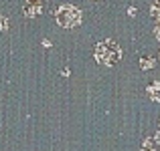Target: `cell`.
I'll use <instances>...</instances> for the list:
<instances>
[{"label": "cell", "mask_w": 160, "mask_h": 151, "mask_svg": "<svg viewBox=\"0 0 160 151\" xmlns=\"http://www.w3.org/2000/svg\"><path fill=\"white\" fill-rule=\"evenodd\" d=\"M93 54H95V61H98L99 65L113 66V65H118L120 58H122V48H120V44H118L116 40L108 39V40H102V43L95 47Z\"/></svg>", "instance_id": "6da1fadb"}, {"label": "cell", "mask_w": 160, "mask_h": 151, "mask_svg": "<svg viewBox=\"0 0 160 151\" xmlns=\"http://www.w3.org/2000/svg\"><path fill=\"white\" fill-rule=\"evenodd\" d=\"M156 143H158V141H154V143H152V139H146V141H144V147H142V151H160V149L156 147Z\"/></svg>", "instance_id": "8992f818"}, {"label": "cell", "mask_w": 160, "mask_h": 151, "mask_svg": "<svg viewBox=\"0 0 160 151\" xmlns=\"http://www.w3.org/2000/svg\"><path fill=\"white\" fill-rule=\"evenodd\" d=\"M154 34H156V39L160 40V24H158V26H156V28H154Z\"/></svg>", "instance_id": "9c48e42d"}, {"label": "cell", "mask_w": 160, "mask_h": 151, "mask_svg": "<svg viewBox=\"0 0 160 151\" xmlns=\"http://www.w3.org/2000/svg\"><path fill=\"white\" fill-rule=\"evenodd\" d=\"M150 14H152V18L160 24V0H156V2L152 4V10H150Z\"/></svg>", "instance_id": "5b68a950"}, {"label": "cell", "mask_w": 160, "mask_h": 151, "mask_svg": "<svg viewBox=\"0 0 160 151\" xmlns=\"http://www.w3.org/2000/svg\"><path fill=\"white\" fill-rule=\"evenodd\" d=\"M148 95L152 101H156V103H160V83H152V85L148 87Z\"/></svg>", "instance_id": "277c9868"}, {"label": "cell", "mask_w": 160, "mask_h": 151, "mask_svg": "<svg viewBox=\"0 0 160 151\" xmlns=\"http://www.w3.org/2000/svg\"><path fill=\"white\" fill-rule=\"evenodd\" d=\"M41 10H43V4H41V0H27V4H24V14L27 16H37L41 14Z\"/></svg>", "instance_id": "3957f363"}, {"label": "cell", "mask_w": 160, "mask_h": 151, "mask_svg": "<svg viewBox=\"0 0 160 151\" xmlns=\"http://www.w3.org/2000/svg\"><path fill=\"white\" fill-rule=\"evenodd\" d=\"M81 10L73 4H61V6L55 10V20L59 22V26L63 28H75L81 24Z\"/></svg>", "instance_id": "7a4b0ae2"}, {"label": "cell", "mask_w": 160, "mask_h": 151, "mask_svg": "<svg viewBox=\"0 0 160 151\" xmlns=\"http://www.w3.org/2000/svg\"><path fill=\"white\" fill-rule=\"evenodd\" d=\"M8 28V18L6 16H0V30H6Z\"/></svg>", "instance_id": "ba28073f"}, {"label": "cell", "mask_w": 160, "mask_h": 151, "mask_svg": "<svg viewBox=\"0 0 160 151\" xmlns=\"http://www.w3.org/2000/svg\"><path fill=\"white\" fill-rule=\"evenodd\" d=\"M140 66H142V69H152V66H154V58L152 57H144L140 61Z\"/></svg>", "instance_id": "52a82bcc"}]
</instances>
